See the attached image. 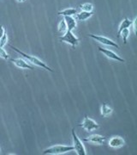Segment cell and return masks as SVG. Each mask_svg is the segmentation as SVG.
Returning a JSON list of instances; mask_svg holds the SVG:
<instances>
[{"label":"cell","instance_id":"obj_1","mask_svg":"<svg viewBox=\"0 0 137 155\" xmlns=\"http://www.w3.org/2000/svg\"><path fill=\"white\" fill-rule=\"evenodd\" d=\"M11 48H12V49L14 50V51H16L17 53H18L20 55H22V57H24V58H25V59L27 61V62H29V63L33 64V65H34V66H37V67H41V68H43V69H45V70H47V71H49V72H54L51 67H48L45 62H43L41 60H39V59L37 58V57H34V56L29 55V54H25V53H23V52L21 51V50L17 49V48L13 47L12 45H11Z\"/></svg>","mask_w":137,"mask_h":155},{"label":"cell","instance_id":"obj_2","mask_svg":"<svg viewBox=\"0 0 137 155\" xmlns=\"http://www.w3.org/2000/svg\"><path fill=\"white\" fill-rule=\"evenodd\" d=\"M74 151L73 146H65V145H56L52 146L51 147H48L45 150H44L43 154L46 155H60L67 153L69 152Z\"/></svg>","mask_w":137,"mask_h":155},{"label":"cell","instance_id":"obj_3","mask_svg":"<svg viewBox=\"0 0 137 155\" xmlns=\"http://www.w3.org/2000/svg\"><path fill=\"white\" fill-rule=\"evenodd\" d=\"M72 138H73V147H74V151H76V154H87V151H86V148L84 147V144L82 143V140L77 136L75 129H72Z\"/></svg>","mask_w":137,"mask_h":155},{"label":"cell","instance_id":"obj_4","mask_svg":"<svg viewBox=\"0 0 137 155\" xmlns=\"http://www.w3.org/2000/svg\"><path fill=\"white\" fill-rule=\"evenodd\" d=\"M59 40H60L61 41H63V42H65V43L70 44L73 48H76V46H78L79 41H80L79 38H77L76 36L73 34L72 31H69V30H67L62 36H60Z\"/></svg>","mask_w":137,"mask_h":155},{"label":"cell","instance_id":"obj_5","mask_svg":"<svg viewBox=\"0 0 137 155\" xmlns=\"http://www.w3.org/2000/svg\"><path fill=\"white\" fill-rule=\"evenodd\" d=\"M79 126L82 127V128H84L88 132H91L93 130H96V129H98L99 127V125L97 122L87 116L84 117L83 121H82V122Z\"/></svg>","mask_w":137,"mask_h":155},{"label":"cell","instance_id":"obj_6","mask_svg":"<svg viewBox=\"0 0 137 155\" xmlns=\"http://www.w3.org/2000/svg\"><path fill=\"white\" fill-rule=\"evenodd\" d=\"M89 37H91L93 40H95L96 41H98L101 44L105 45V46H110V47H113V48H118L119 46L117 44L115 41H113L112 40L104 37V36H101V35H89Z\"/></svg>","mask_w":137,"mask_h":155},{"label":"cell","instance_id":"obj_7","mask_svg":"<svg viewBox=\"0 0 137 155\" xmlns=\"http://www.w3.org/2000/svg\"><path fill=\"white\" fill-rule=\"evenodd\" d=\"M98 48H99V52H101V53H102L105 57H107L108 59L113 60V61H119V62H124V61H125L124 59H123L122 57H120L118 54H117L116 53H114V52L111 51V50L103 48H101V47H99Z\"/></svg>","mask_w":137,"mask_h":155},{"label":"cell","instance_id":"obj_8","mask_svg":"<svg viewBox=\"0 0 137 155\" xmlns=\"http://www.w3.org/2000/svg\"><path fill=\"white\" fill-rule=\"evenodd\" d=\"M109 147L114 149L123 147L125 145V140L121 136H112L109 140Z\"/></svg>","mask_w":137,"mask_h":155},{"label":"cell","instance_id":"obj_9","mask_svg":"<svg viewBox=\"0 0 137 155\" xmlns=\"http://www.w3.org/2000/svg\"><path fill=\"white\" fill-rule=\"evenodd\" d=\"M11 61L16 66L21 69H29L33 70V67L27 63V61L23 60L22 58H16V59H11Z\"/></svg>","mask_w":137,"mask_h":155},{"label":"cell","instance_id":"obj_10","mask_svg":"<svg viewBox=\"0 0 137 155\" xmlns=\"http://www.w3.org/2000/svg\"><path fill=\"white\" fill-rule=\"evenodd\" d=\"M83 140L87 142H91L93 144L102 145L105 141V138L100 134H92L88 138L83 139Z\"/></svg>","mask_w":137,"mask_h":155},{"label":"cell","instance_id":"obj_11","mask_svg":"<svg viewBox=\"0 0 137 155\" xmlns=\"http://www.w3.org/2000/svg\"><path fill=\"white\" fill-rule=\"evenodd\" d=\"M64 19L66 25H67V29L69 31H73L77 25L76 19L73 17H70V16H66Z\"/></svg>","mask_w":137,"mask_h":155},{"label":"cell","instance_id":"obj_12","mask_svg":"<svg viewBox=\"0 0 137 155\" xmlns=\"http://www.w3.org/2000/svg\"><path fill=\"white\" fill-rule=\"evenodd\" d=\"M132 23H133V21L129 20V18H124L119 25L118 31H117V37H120V33L122 30H123L125 28H130L132 26Z\"/></svg>","mask_w":137,"mask_h":155},{"label":"cell","instance_id":"obj_13","mask_svg":"<svg viewBox=\"0 0 137 155\" xmlns=\"http://www.w3.org/2000/svg\"><path fill=\"white\" fill-rule=\"evenodd\" d=\"M112 109L108 106L107 104H102L101 107H100V114H101V116H103L104 117H107V116H109L110 115H111V113H112Z\"/></svg>","mask_w":137,"mask_h":155},{"label":"cell","instance_id":"obj_14","mask_svg":"<svg viewBox=\"0 0 137 155\" xmlns=\"http://www.w3.org/2000/svg\"><path fill=\"white\" fill-rule=\"evenodd\" d=\"M58 14L60 15V16H64V17H66V16L73 17L74 15L77 14V10L76 9H75V8H68V9H65V10H64V11H59Z\"/></svg>","mask_w":137,"mask_h":155},{"label":"cell","instance_id":"obj_15","mask_svg":"<svg viewBox=\"0 0 137 155\" xmlns=\"http://www.w3.org/2000/svg\"><path fill=\"white\" fill-rule=\"evenodd\" d=\"M93 16V12H87L82 11L80 13L76 14V18L79 21H85Z\"/></svg>","mask_w":137,"mask_h":155},{"label":"cell","instance_id":"obj_16","mask_svg":"<svg viewBox=\"0 0 137 155\" xmlns=\"http://www.w3.org/2000/svg\"><path fill=\"white\" fill-rule=\"evenodd\" d=\"M81 10L83 11H87V12H92L93 10V5L92 4H89V3H86V4H83L80 5Z\"/></svg>","mask_w":137,"mask_h":155},{"label":"cell","instance_id":"obj_17","mask_svg":"<svg viewBox=\"0 0 137 155\" xmlns=\"http://www.w3.org/2000/svg\"><path fill=\"white\" fill-rule=\"evenodd\" d=\"M58 31L62 34H64L66 31L68 30V29H67V25H66V22L65 21H64V19L61 20L60 22H59V24H58Z\"/></svg>","mask_w":137,"mask_h":155},{"label":"cell","instance_id":"obj_18","mask_svg":"<svg viewBox=\"0 0 137 155\" xmlns=\"http://www.w3.org/2000/svg\"><path fill=\"white\" fill-rule=\"evenodd\" d=\"M120 36H122V37H123V43H124V44H126L128 37L129 36V28H125V29L122 30L120 33Z\"/></svg>","mask_w":137,"mask_h":155},{"label":"cell","instance_id":"obj_19","mask_svg":"<svg viewBox=\"0 0 137 155\" xmlns=\"http://www.w3.org/2000/svg\"><path fill=\"white\" fill-rule=\"evenodd\" d=\"M8 42V35L7 34H5L1 38H0V48H4Z\"/></svg>","mask_w":137,"mask_h":155},{"label":"cell","instance_id":"obj_20","mask_svg":"<svg viewBox=\"0 0 137 155\" xmlns=\"http://www.w3.org/2000/svg\"><path fill=\"white\" fill-rule=\"evenodd\" d=\"M0 57L4 60H9L10 59V55L8 54V53L3 48H0Z\"/></svg>","mask_w":137,"mask_h":155},{"label":"cell","instance_id":"obj_21","mask_svg":"<svg viewBox=\"0 0 137 155\" xmlns=\"http://www.w3.org/2000/svg\"><path fill=\"white\" fill-rule=\"evenodd\" d=\"M132 26H133V28H134V33H136V18L133 21V23H132Z\"/></svg>","mask_w":137,"mask_h":155},{"label":"cell","instance_id":"obj_22","mask_svg":"<svg viewBox=\"0 0 137 155\" xmlns=\"http://www.w3.org/2000/svg\"><path fill=\"white\" fill-rule=\"evenodd\" d=\"M5 35V28L3 27V25H0V38Z\"/></svg>","mask_w":137,"mask_h":155},{"label":"cell","instance_id":"obj_23","mask_svg":"<svg viewBox=\"0 0 137 155\" xmlns=\"http://www.w3.org/2000/svg\"><path fill=\"white\" fill-rule=\"evenodd\" d=\"M26 0H17V2H19V3H24Z\"/></svg>","mask_w":137,"mask_h":155},{"label":"cell","instance_id":"obj_24","mask_svg":"<svg viewBox=\"0 0 137 155\" xmlns=\"http://www.w3.org/2000/svg\"><path fill=\"white\" fill-rule=\"evenodd\" d=\"M0 153H1V149H0Z\"/></svg>","mask_w":137,"mask_h":155}]
</instances>
